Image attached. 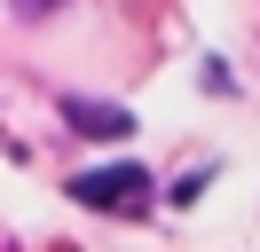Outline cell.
Returning a JSON list of instances; mask_svg holds the SVG:
<instances>
[{
	"label": "cell",
	"mask_w": 260,
	"mask_h": 252,
	"mask_svg": "<svg viewBox=\"0 0 260 252\" xmlns=\"http://www.w3.org/2000/svg\"><path fill=\"white\" fill-rule=\"evenodd\" d=\"M71 197L95 205V213H126V205L150 197V173H142V166H103V173H79V181H71Z\"/></svg>",
	"instance_id": "obj_1"
},
{
	"label": "cell",
	"mask_w": 260,
	"mask_h": 252,
	"mask_svg": "<svg viewBox=\"0 0 260 252\" xmlns=\"http://www.w3.org/2000/svg\"><path fill=\"white\" fill-rule=\"evenodd\" d=\"M24 8H40V16H48V8H55V0H24Z\"/></svg>",
	"instance_id": "obj_2"
}]
</instances>
